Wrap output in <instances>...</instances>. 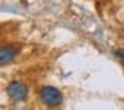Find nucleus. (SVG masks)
Here are the masks:
<instances>
[{"instance_id":"2","label":"nucleus","mask_w":124,"mask_h":110,"mask_svg":"<svg viewBox=\"0 0 124 110\" xmlns=\"http://www.w3.org/2000/svg\"><path fill=\"white\" fill-rule=\"evenodd\" d=\"M6 93L9 95V98H11V99L20 103V101H25V99L28 98L29 90H28L25 83H22V81H18V80H14V81H11V83L8 84Z\"/></svg>"},{"instance_id":"1","label":"nucleus","mask_w":124,"mask_h":110,"mask_svg":"<svg viewBox=\"0 0 124 110\" xmlns=\"http://www.w3.org/2000/svg\"><path fill=\"white\" fill-rule=\"evenodd\" d=\"M39 96H40V101L46 107H58L63 103V95H61V92L55 87H51V86H46V87L40 89Z\"/></svg>"},{"instance_id":"3","label":"nucleus","mask_w":124,"mask_h":110,"mask_svg":"<svg viewBox=\"0 0 124 110\" xmlns=\"http://www.w3.org/2000/svg\"><path fill=\"white\" fill-rule=\"evenodd\" d=\"M18 51H20V47H18V46H12V44L3 46L2 51H0V63H2V64L11 63V61L17 57Z\"/></svg>"}]
</instances>
